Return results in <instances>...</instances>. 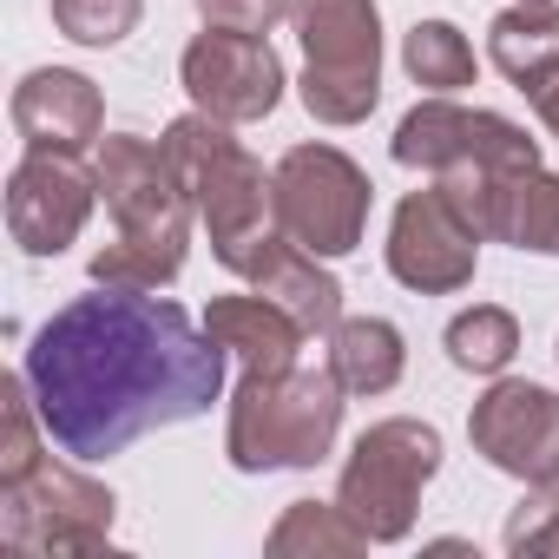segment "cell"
<instances>
[{"mask_svg":"<svg viewBox=\"0 0 559 559\" xmlns=\"http://www.w3.org/2000/svg\"><path fill=\"white\" fill-rule=\"evenodd\" d=\"M21 376L60 454L112 461L152 428L211 415L224 395V343L158 290L93 284V297L40 323Z\"/></svg>","mask_w":559,"mask_h":559,"instance_id":"1","label":"cell"},{"mask_svg":"<svg viewBox=\"0 0 559 559\" xmlns=\"http://www.w3.org/2000/svg\"><path fill=\"white\" fill-rule=\"evenodd\" d=\"M99 204L112 211V243L93 257V284L106 290H165L191 250V191L178 185L165 145L106 132L93 145Z\"/></svg>","mask_w":559,"mask_h":559,"instance_id":"2","label":"cell"},{"mask_svg":"<svg viewBox=\"0 0 559 559\" xmlns=\"http://www.w3.org/2000/svg\"><path fill=\"white\" fill-rule=\"evenodd\" d=\"M158 145H165L178 185L191 191V211L211 237V257L243 276L257 263V250L284 230L276 224V178L243 152V139H230L224 119H211L198 106L185 119H171Z\"/></svg>","mask_w":559,"mask_h":559,"instance_id":"3","label":"cell"},{"mask_svg":"<svg viewBox=\"0 0 559 559\" xmlns=\"http://www.w3.org/2000/svg\"><path fill=\"white\" fill-rule=\"evenodd\" d=\"M343 382L336 369H243L230 415H224V454L237 474H276V467H323L343 435Z\"/></svg>","mask_w":559,"mask_h":559,"instance_id":"4","label":"cell"},{"mask_svg":"<svg viewBox=\"0 0 559 559\" xmlns=\"http://www.w3.org/2000/svg\"><path fill=\"white\" fill-rule=\"evenodd\" d=\"M304 106L317 126H362L382 106V8L376 0H297Z\"/></svg>","mask_w":559,"mask_h":559,"instance_id":"5","label":"cell"},{"mask_svg":"<svg viewBox=\"0 0 559 559\" xmlns=\"http://www.w3.org/2000/svg\"><path fill=\"white\" fill-rule=\"evenodd\" d=\"M441 474V428L415 415H389L356 435L343 474H336V507L369 533V546H395L415 533L421 487Z\"/></svg>","mask_w":559,"mask_h":559,"instance_id":"6","label":"cell"},{"mask_svg":"<svg viewBox=\"0 0 559 559\" xmlns=\"http://www.w3.org/2000/svg\"><path fill=\"white\" fill-rule=\"evenodd\" d=\"M119 520V500L106 480L67 467V461H40L27 480L0 487V546L14 559H86L106 552Z\"/></svg>","mask_w":559,"mask_h":559,"instance_id":"7","label":"cell"},{"mask_svg":"<svg viewBox=\"0 0 559 559\" xmlns=\"http://www.w3.org/2000/svg\"><path fill=\"white\" fill-rule=\"evenodd\" d=\"M276 224L317 257H349L369 230L376 185L343 145H290L276 158Z\"/></svg>","mask_w":559,"mask_h":559,"instance_id":"8","label":"cell"},{"mask_svg":"<svg viewBox=\"0 0 559 559\" xmlns=\"http://www.w3.org/2000/svg\"><path fill=\"white\" fill-rule=\"evenodd\" d=\"M395 165L408 171H448V165H539V139H526V126H513L507 112L487 106H454V93L421 99L395 139H389Z\"/></svg>","mask_w":559,"mask_h":559,"instance_id":"9","label":"cell"},{"mask_svg":"<svg viewBox=\"0 0 559 559\" xmlns=\"http://www.w3.org/2000/svg\"><path fill=\"white\" fill-rule=\"evenodd\" d=\"M178 80H185L191 106L224 119V126H257L284 99V60H276V47L263 34H230V27H204L185 47Z\"/></svg>","mask_w":559,"mask_h":559,"instance_id":"10","label":"cell"},{"mask_svg":"<svg viewBox=\"0 0 559 559\" xmlns=\"http://www.w3.org/2000/svg\"><path fill=\"white\" fill-rule=\"evenodd\" d=\"M467 441L487 467L526 480V487H559V395L520 376H493V389L467 415Z\"/></svg>","mask_w":559,"mask_h":559,"instance_id":"11","label":"cell"},{"mask_svg":"<svg viewBox=\"0 0 559 559\" xmlns=\"http://www.w3.org/2000/svg\"><path fill=\"white\" fill-rule=\"evenodd\" d=\"M99 204V171L80 152H27L8 171V237L27 257H60L80 243Z\"/></svg>","mask_w":559,"mask_h":559,"instance_id":"12","label":"cell"},{"mask_svg":"<svg viewBox=\"0 0 559 559\" xmlns=\"http://www.w3.org/2000/svg\"><path fill=\"white\" fill-rule=\"evenodd\" d=\"M474 263H480V230L428 185L408 191L389 217V276L408 284L415 297H454L474 284Z\"/></svg>","mask_w":559,"mask_h":559,"instance_id":"13","label":"cell"},{"mask_svg":"<svg viewBox=\"0 0 559 559\" xmlns=\"http://www.w3.org/2000/svg\"><path fill=\"white\" fill-rule=\"evenodd\" d=\"M8 119L27 152H93L106 139V99L73 67H34L8 99Z\"/></svg>","mask_w":559,"mask_h":559,"instance_id":"14","label":"cell"},{"mask_svg":"<svg viewBox=\"0 0 559 559\" xmlns=\"http://www.w3.org/2000/svg\"><path fill=\"white\" fill-rule=\"evenodd\" d=\"M323 263L330 257H317V250H304V243H290L284 230H276L243 276H250V290H263L276 310H290L304 323V336H330L343 323V284Z\"/></svg>","mask_w":559,"mask_h":559,"instance_id":"15","label":"cell"},{"mask_svg":"<svg viewBox=\"0 0 559 559\" xmlns=\"http://www.w3.org/2000/svg\"><path fill=\"white\" fill-rule=\"evenodd\" d=\"M204 330L243 369H297V349H304V323L290 310H276L263 290H250V297H211L204 304Z\"/></svg>","mask_w":559,"mask_h":559,"instance_id":"16","label":"cell"},{"mask_svg":"<svg viewBox=\"0 0 559 559\" xmlns=\"http://www.w3.org/2000/svg\"><path fill=\"white\" fill-rule=\"evenodd\" d=\"M330 369L349 395H389L408 369V343L389 317H343L330 330Z\"/></svg>","mask_w":559,"mask_h":559,"instance_id":"17","label":"cell"},{"mask_svg":"<svg viewBox=\"0 0 559 559\" xmlns=\"http://www.w3.org/2000/svg\"><path fill=\"white\" fill-rule=\"evenodd\" d=\"M487 60H493L513 86H526L533 73L559 67V0H513L507 14H493V27H487Z\"/></svg>","mask_w":559,"mask_h":559,"instance_id":"18","label":"cell"},{"mask_svg":"<svg viewBox=\"0 0 559 559\" xmlns=\"http://www.w3.org/2000/svg\"><path fill=\"white\" fill-rule=\"evenodd\" d=\"M362 546H369V533L336 500H290L284 513H276V526L263 533L270 559H349Z\"/></svg>","mask_w":559,"mask_h":559,"instance_id":"19","label":"cell"},{"mask_svg":"<svg viewBox=\"0 0 559 559\" xmlns=\"http://www.w3.org/2000/svg\"><path fill=\"white\" fill-rule=\"evenodd\" d=\"M402 67H408V80L428 86V93H461V86H474V73H480L467 34H461L454 21H415L408 40H402Z\"/></svg>","mask_w":559,"mask_h":559,"instance_id":"20","label":"cell"},{"mask_svg":"<svg viewBox=\"0 0 559 559\" xmlns=\"http://www.w3.org/2000/svg\"><path fill=\"white\" fill-rule=\"evenodd\" d=\"M441 343H448L454 369H467V376H507V362L520 356V323L500 304H474V310H461L448 323Z\"/></svg>","mask_w":559,"mask_h":559,"instance_id":"21","label":"cell"},{"mask_svg":"<svg viewBox=\"0 0 559 559\" xmlns=\"http://www.w3.org/2000/svg\"><path fill=\"white\" fill-rule=\"evenodd\" d=\"M47 421H40V402L27 389V376H0V487L27 480L40 461H47Z\"/></svg>","mask_w":559,"mask_h":559,"instance_id":"22","label":"cell"},{"mask_svg":"<svg viewBox=\"0 0 559 559\" xmlns=\"http://www.w3.org/2000/svg\"><path fill=\"white\" fill-rule=\"evenodd\" d=\"M145 14V0H53V27L73 47H119Z\"/></svg>","mask_w":559,"mask_h":559,"instance_id":"23","label":"cell"},{"mask_svg":"<svg viewBox=\"0 0 559 559\" xmlns=\"http://www.w3.org/2000/svg\"><path fill=\"white\" fill-rule=\"evenodd\" d=\"M507 552H539V559H559V487H526V500L513 507L507 520Z\"/></svg>","mask_w":559,"mask_h":559,"instance_id":"24","label":"cell"},{"mask_svg":"<svg viewBox=\"0 0 559 559\" xmlns=\"http://www.w3.org/2000/svg\"><path fill=\"white\" fill-rule=\"evenodd\" d=\"M297 0H198L204 27H230V34H270L276 21H290Z\"/></svg>","mask_w":559,"mask_h":559,"instance_id":"25","label":"cell"},{"mask_svg":"<svg viewBox=\"0 0 559 559\" xmlns=\"http://www.w3.org/2000/svg\"><path fill=\"white\" fill-rule=\"evenodd\" d=\"M526 106L539 112V126H546V139H559V67H546V73H533L526 86Z\"/></svg>","mask_w":559,"mask_h":559,"instance_id":"26","label":"cell"}]
</instances>
